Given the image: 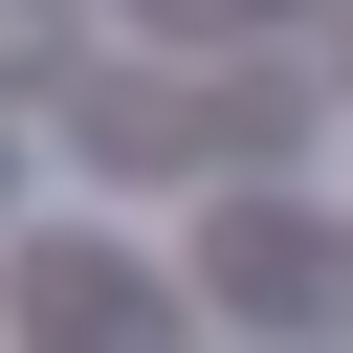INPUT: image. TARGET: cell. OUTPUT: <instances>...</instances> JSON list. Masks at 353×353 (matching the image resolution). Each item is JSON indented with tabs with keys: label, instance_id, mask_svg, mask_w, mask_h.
Segmentation results:
<instances>
[{
	"label": "cell",
	"instance_id": "obj_1",
	"mask_svg": "<svg viewBox=\"0 0 353 353\" xmlns=\"http://www.w3.org/2000/svg\"><path fill=\"white\" fill-rule=\"evenodd\" d=\"M22 331H44V353H176V287L110 265V243H44V265H22Z\"/></svg>",
	"mask_w": 353,
	"mask_h": 353
},
{
	"label": "cell",
	"instance_id": "obj_2",
	"mask_svg": "<svg viewBox=\"0 0 353 353\" xmlns=\"http://www.w3.org/2000/svg\"><path fill=\"white\" fill-rule=\"evenodd\" d=\"M221 287H243V309H353V243H309V221L243 199V221H221Z\"/></svg>",
	"mask_w": 353,
	"mask_h": 353
},
{
	"label": "cell",
	"instance_id": "obj_3",
	"mask_svg": "<svg viewBox=\"0 0 353 353\" xmlns=\"http://www.w3.org/2000/svg\"><path fill=\"white\" fill-rule=\"evenodd\" d=\"M66 66V0H0V88H44Z\"/></svg>",
	"mask_w": 353,
	"mask_h": 353
}]
</instances>
